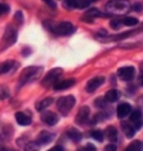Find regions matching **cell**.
<instances>
[{
	"mask_svg": "<svg viewBox=\"0 0 143 151\" xmlns=\"http://www.w3.org/2000/svg\"><path fill=\"white\" fill-rule=\"evenodd\" d=\"M122 22L125 26H135L139 22V20L134 17H124L122 19Z\"/></svg>",
	"mask_w": 143,
	"mask_h": 151,
	"instance_id": "cell-22",
	"label": "cell"
},
{
	"mask_svg": "<svg viewBox=\"0 0 143 151\" xmlns=\"http://www.w3.org/2000/svg\"><path fill=\"white\" fill-rule=\"evenodd\" d=\"M84 149H91V150H95V147L92 146V145H87V146L85 147Z\"/></svg>",
	"mask_w": 143,
	"mask_h": 151,
	"instance_id": "cell-35",
	"label": "cell"
},
{
	"mask_svg": "<svg viewBox=\"0 0 143 151\" xmlns=\"http://www.w3.org/2000/svg\"><path fill=\"white\" fill-rule=\"evenodd\" d=\"M105 100H106V102H110V103L116 102L117 100H119V92H117V90L112 88V90L106 92Z\"/></svg>",
	"mask_w": 143,
	"mask_h": 151,
	"instance_id": "cell-18",
	"label": "cell"
},
{
	"mask_svg": "<svg viewBox=\"0 0 143 151\" xmlns=\"http://www.w3.org/2000/svg\"><path fill=\"white\" fill-rule=\"evenodd\" d=\"M90 113H91V111L88 106H83V108H80V110L78 111L77 115H76V119H75L76 123L85 124L88 121V119H90Z\"/></svg>",
	"mask_w": 143,
	"mask_h": 151,
	"instance_id": "cell-8",
	"label": "cell"
},
{
	"mask_svg": "<svg viewBox=\"0 0 143 151\" xmlns=\"http://www.w3.org/2000/svg\"><path fill=\"white\" fill-rule=\"evenodd\" d=\"M140 83H141V84L143 85V73L141 74V75H140Z\"/></svg>",
	"mask_w": 143,
	"mask_h": 151,
	"instance_id": "cell-37",
	"label": "cell"
},
{
	"mask_svg": "<svg viewBox=\"0 0 143 151\" xmlns=\"http://www.w3.org/2000/svg\"><path fill=\"white\" fill-rule=\"evenodd\" d=\"M143 149V143L141 141H134L130 146L126 148V150H133V151H140Z\"/></svg>",
	"mask_w": 143,
	"mask_h": 151,
	"instance_id": "cell-23",
	"label": "cell"
},
{
	"mask_svg": "<svg viewBox=\"0 0 143 151\" xmlns=\"http://www.w3.org/2000/svg\"><path fill=\"white\" fill-rule=\"evenodd\" d=\"M15 19L19 22H22V14H21V11H17L16 15H15Z\"/></svg>",
	"mask_w": 143,
	"mask_h": 151,
	"instance_id": "cell-32",
	"label": "cell"
},
{
	"mask_svg": "<svg viewBox=\"0 0 143 151\" xmlns=\"http://www.w3.org/2000/svg\"><path fill=\"white\" fill-rule=\"evenodd\" d=\"M74 105H75V97L73 95L60 97L58 101H57V108H58L59 112L63 114V115H67Z\"/></svg>",
	"mask_w": 143,
	"mask_h": 151,
	"instance_id": "cell-1",
	"label": "cell"
},
{
	"mask_svg": "<svg viewBox=\"0 0 143 151\" xmlns=\"http://www.w3.org/2000/svg\"><path fill=\"white\" fill-rule=\"evenodd\" d=\"M62 73H63V70H60V68H55V70H49V72L47 73V75L45 76V78L42 80V85H45V86L52 85L53 83L56 82V80L58 78L59 76L62 75Z\"/></svg>",
	"mask_w": 143,
	"mask_h": 151,
	"instance_id": "cell-4",
	"label": "cell"
},
{
	"mask_svg": "<svg viewBox=\"0 0 143 151\" xmlns=\"http://www.w3.org/2000/svg\"><path fill=\"white\" fill-rule=\"evenodd\" d=\"M90 6V1L88 0H78V5H77V8L80 9H85Z\"/></svg>",
	"mask_w": 143,
	"mask_h": 151,
	"instance_id": "cell-26",
	"label": "cell"
},
{
	"mask_svg": "<svg viewBox=\"0 0 143 151\" xmlns=\"http://www.w3.org/2000/svg\"><path fill=\"white\" fill-rule=\"evenodd\" d=\"M14 65H15V62H14V60H6L5 63H2V65H1V73H2V74H6L7 72H9V70L12 68Z\"/></svg>",
	"mask_w": 143,
	"mask_h": 151,
	"instance_id": "cell-21",
	"label": "cell"
},
{
	"mask_svg": "<svg viewBox=\"0 0 143 151\" xmlns=\"http://www.w3.org/2000/svg\"><path fill=\"white\" fill-rule=\"evenodd\" d=\"M105 150H116V146L113 143V145H107L105 147Z\"/></svg>",
	"mask_w": 143,
	"mask_h": 151,
	"instance_id": "cell-34",
	"label": "cell"
},
{
	"mask_svg": "<svg viewBox=\"0 0 143 151\" xmlns=\"http://www.w3.org/2000/svg\"><path fill=\"white\" fill-rule=\"evenodd\" d=\"M15 116H16V121L18 122V124H20L22 127L29 125V124L32 123L30 116H28V115H26V114L22 113V112H17Z\"/></svg>",
	"mask_w": 143,
	"mask_h": 151,
	"instance_id": "cell-16",
	"label": "cell"
},
{
	"mask_svg": "<svg viewBox=\"0 0 143 151\" xmlns=\"http://www.w3.org/2000/svg\"><path fill=\"white\" fill-rule=\"evenodd\" d=\"M52 150H60V151H63L64 148H63V147L57 146V147H54V148H52Z\"/></svg>",
	"mask_w": 143,
	"mask_h": 151,
	"instance_id": "cell-36",
	"label": "cell"
},
{
	"mask_svg": "<svg viewBox=\"0 0 143 151\" xmlns=\"http://www.w3.org/2000/svg\"><path fill=\"white\" fill-rule=\"evenodd\" d=\"M130 120L134 123L137 129H141L143 127V115L140 110H134L130 115Z\"/></svg>",
	"mask_w": 143,
	"mask_h": 151,
	"instance_id": "cell-11",
	"label": "cell"
},
{
	"mask_svg": "<svg viewBox=\"0 0 143 151\" xmlns=\"http://www.w3.org/2000/svg\"><path fill=\"white\" fill-rule=\"evenodd\" d=\"M75 80L74 78H69V80H65V81L58 82L56 84H54V90L55 91H62V90H65V88H68V87L73 86L75 84Z\"/></svg>",
	"mask_w": 143,
	"mask_h": 151,
	"instance_id": "cell-14",
	"label": "cell"
},
{
	"mask_svg": "<svg viewBox=\"0 0 143 151\" xmlns=\"http://www.w3.org/2000/svg\"><path fill=\"white\" fill-rule=\"evenodd\" d=\"M65 4L69 8H77L78 5V0H65Z\"/></svg>",
	"mask_w": 143,
	"mask_h": 151,
	"instance_id": "cell-28",
	"label": "cell"
},
{
	"mask_svg": "<svg viewBox=\"0 0 143 151\" xmlns=\"http://www.w3.org/2000/svg\"><path fill=\"white\" fill-rule=\"evenodd\" d=\"M17 39V32L16 29L12 26H8L6 28L5 35H4V42L6 44H8L10 46L11 44H14Z\"/></svg>",
	"mask_w": 143,
	"mask_h": 151,
	"instance_id": "cell-9",
	"label": "cell"
},
{
	"mask_svg": "<svg viewBox=\"0 0 143 151\" xmlns=\"http://www.w3.org/2000/svg\"><path fill=\"white\" fill-rule=\"evenodd\" d=\"M55 139V134L52 133V132H48V131H42L37 137V142L38 145L40 146H45V145H48L52 141Z\"/></svg>",
	"mask_w": 143,
	"mask_h": 151,
	"instance_id": "cell-7",
	"label": "cell"
},
{
	"mask_svg": "<svg viewBox=\"0 0 143 151\" xmlns=\"http://www.w3.org/2000/svg\"><path fill=\"white\" fill-rule=\"evenodd\" d=\"M127 2L123 1V0H112L106 5V9L111 11H121L126 9Z\"/></svg>",
	"mask_w": 143,
	"mask_h": 151,
	"instance_id": "cell-10",
	"label": "cell"
},
{
	"mask_svg": "<svg viewBox=\"0 0 143 151\" xmlns=\"http://www.w3.org/2000/svg\"><path fill=\"white\" fill-rule=\"evenodd\" d=\"M53 102H54V100L52 99V97L44 99L42 101H40V102L37 104V110L39 111V112H42V111H44V110L47 108V106H49V105H50Z\"/></svg>",
	"mask_w": 143,
	"mask_h": 151,
	"instance_id": "cell-20",
	"label": "cell"
},
{
	"mask_svg": "<svg viewBox=\"0 0 143 151\" xmlns=\"http://www.w3.org/2000/svg\"><path fill=\"white\" fill-rule=\"evenodd\" d=\"M92 138L95 139L96 141L102 142L103 139H104V134H103V132H102L101 130H94V131L92 132Z\"/></svg>",
	"mask_w": 143,
	"mask_h": 151,
	"instance_id": "cell-24",
	"label": "cell"
},
{
	"mask_svg": "<svg viewBox=\"0 0 143 151\" xmlns=\"http://www.w3.org/2000/svg\"><path fill=\"white\" fill-rule=\"evenodd\" d=\"M130 112H131V105L129 103H121L116 109V113L119 119L125 118L126 115L130 114Z\"/></svg>",
	"mask_w": 143,
	"mask_h": 151,
	"instance_id": "cell-13",
	"label": "cell"
},
{
	"mask_svg": "<svg viewBox=\"0 0 143 151\" xmlns=\"http://www.w3.org/2000/svg\"><path fill=\"white\" fill-rule=\"evenodd\" d=\"M42 120L48 125H55V124L58 122V116L57 114L50 112V111H46L44 112L42 115Z\"/></svg>",
	"mask_w": 143,
	"mask_h": 151,
	"instance_id": "cell-12",
	"label": "cell"
},
{
	"mask_svg": "<svg viewBox=\"0 0 143 151\" xmlns=\"http://www.w3.org/2000/svg\"><path fill=\"white\" fill-rule=\"evenodd\" d=\"M90 2H94V1H97V0H88Z\"/></svg>",
	"mask_w": 143,
	"mask_h": 151,
	"instance_id": "cell-38",
	"label": "cell"
},
{
	"mask_svg": "<svg viewBox=\"0 0 143 151\" xmlns=\"http://www.w3.org/2000/svg\"><path fill=\"white\" fill-rule=\"evenodd\" d=\"M119 76L122 78L123 81H132L135 75V68L133 66H125L121 67L117 72Z\"/></svg>",
	"mask_w": 143,
	"mask_h": 151,
	"instance_id": "cell-5",
	"label": "cell"
},
{
	"mask_svg": "<svg viewBox=\"0 0 143 151\" xmlns=\"http://www.w3.org/2000/svg\"><path fill=\"white\" fill-rule=\"evenodd\" d=\"M132 8H133V10H135V11H141L143 9V6L141 5V4H137V5L133 6Z\"/></svg>",
	"mask_w": 143,
	"mask_h": 151,
	"instance_id": "cell-33",
	"label": "cell"
},
{
	"mask_svg": "<svg viewBox=\"0 0 143 151\" xmlns=\"http://www.w3.org/2000/svg\"><path fill=\"white\" fill-rule=\"evenodd\" d=\"M67 135H68V138L70 140L75 141V142H80V139H82V133H80L78 130L76 129H69L67 131Z\"/></svg>",
	"mask_w": 143,
	"mask_h": 151,
	"instance_id": "cell-19",
	"label": "cell"
},
{
	"mask_svg": "<svg viewBox=\"0 0 143 151\" xmlns=\"http://www.w3.org/2000/svg\"><path fill=\"white\" fill-rule=\"evenodd\" d=\"M121 24H123V22H122V20H120L119 18L113 19V20L111 22V27L113 28V29H117V28H120Z\"/></svg>",
	"mask_w": 143,
	"mask_h": 151,
	"instance_id": "cell-27",
	"label": "cell"
},
{
	"mask_svg": "<svg viewBox=\"0 0 143 151\" xmlns=\"http://www.w3.org/2000/svg\"><path fill=\"white\" fill-rule=\"evenodd\" d=\"M104 81H105V78L103 76H97V77H94V78L90 80L86 84V92H88V93L94 92L101 86L102 84L104 83Z\"/></svg>",
	"mask_w": 143,
	"mask_h": 151,
	"instance_id": "cell-6",
	"label": "cell"
},
{
	"mask_svg": "<svg viewBox=\"0 0 143 151\" xmlns=\"http://www.w3.org/2000/svg\"><path fill=\"white\" fill-rule=\"evenodd\" d=\"M121 127H122L124 134L126 135L129 139H131V138L134 137V134H135V129H137L135 127H133V125H131V124L127 123V122H122Z\"/></svg>",
	"mask_w": 143,
	"mask_h": 151,
	"instance_id": "cell-15",
	"label": "cell"
},
{
	"mask_svg": "<svg viewBox=\"0 0 143 151\" xmlns=\"http://www.w3.org/2000/svg\"><path fill=\"white\" fill-rule=\"evenodd\" d=\"M105 133L107 139L111 141L112 143H115L117 141V131L114 127H107L105 130Z\"/></svg>",
	"mask_w": 143,
	"mask_h": 151,
	"instance_id": "cell-17",
	"label": "cell"
},
{
	"mask_svg": "<svg viewBox=\"0 0 143 151\" xmlns=\"http://www.w3.org/2000/svg\"><path fill=\"white\" fill-rule=\"evenodd\" d=\"M86 16H90V17H98V16H102V14L100 11L95 9V8H92L90 10L86 12Z\"/></svg>",
	"mask_w": 143,
	"mask_h": 151,
	"instance_id": "cell-25",
	"label": "cell"
},
{
	"mask_svg": "<svg viewBox=\"0 0 143 151\" xmlns=\"http://www.w3.org/2000/svg\"><path fill=\"white\" fill-rule=\"evenodd\" d=\"M9 10H10V8H9V6L8 5L2 4L1 7H0V11H1V14H6V12H8Z\"/></svg>",
	"mask_w": 143,
	"mask_h": 151,
	"instance_id": "cell-31",
	"label": "cell"
},
{
	"mask_svg": "<svg viewBox=\"0 0 143 151\" xmlns=\"http://www.w3.org/2000/svg\"><path fill=\"white\" fill-rule=\"evenodd\" d=\"M42 73V67H37V66H30V67H27L24 70L22 74L20 76V82L27 83V82H30L35 78H37L38 76L40 75Z\"/></svg>",
	"mask_w": 143,
	"mask_h": 151,
	"instance_id": "cell-2",
	"label": "cell"
},
{
	"mask_svg": "<svg viewBox=\"0 0 143 151\" xmlns=\"http://www.w3.org/2000/svg\"><path fill=\"white\" fill-rule=\"evenodd\" d=\"M106 101V100H105ZM105 101H103V99H98V100H96L95 101V105L97 106V108H101V109H103V108H105Z\"/></svg>",
	"mask_w": 143,
	"mask_h": 151,
	"instance_id": "cell-29",
	"label": "cell"
},
{
	"mask_svg": "<svg viewBox=\"0 0 143 151\" xmlns=\"http://www.w3.org/2000/svg\"><path fill=\"white\" fill-rule=\"evenodd\" d=\"M44 2L47 4L48 7H50L52 9H56V7H57V6H56V2H55L54 0H44Z\"/></svg>",
	"mask_w": 143,
	"mask_h": 151,
	"instance_id": "cell-30",
	"label": "cell"
},
{
	"mask_svg": "<svg viewBox=\"0 0 143 151\" xmlns=\"http://www.w3.org/2000/svg\"><path fill=\"white\" fill-rule=\"evenodd\" d=\"M53 32L56 35H59V36H68V35H72L75 32V26L72 22H59L56 26H54Z\"/></svg>",
	"mask_w": 143,
	"mask_h": 151,
	"instance_id": "cell-3",
	"label": "cell"
}]
</instances>
